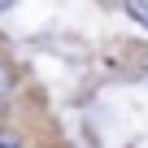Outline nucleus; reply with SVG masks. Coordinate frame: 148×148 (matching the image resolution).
I'll return each instance as SVG.
<instances>
[{"label": "nucleus", "mask_w": 148, "mask_h": 148, "mask_svg": "<svg viewBox=\"0 0 148 148\" xmlns=\"http://www.w3.org/2000/svg\"><path fill=\"white\" fill-rule=\"evenodd\" d=\"M9 87H13V83H9V70H5V65H0V100H5V96H9Z\"/></svg>", "instance_id": "nucleus-3"}, {"label": "nucleus", "mask_w": 148, "mask_h": 148, "mask_svg": "<svg viewBox=\"0 0 148 148\" xmlns=\"http://www.w3.org/2000/svg\"><path fill=\"white\" fill-rule=\"evenodd\" d=\"M122 13H126V18H135V22H144V26H148V5H122Z\"/></svg>", "instance_id": "nucleus-1"}, {"label": "nucleus", "mask_w": 148, "mask_h": 148, "mask_svg": "<svg viewBox=\"0 0 148 148\" xmlns=\"http://www.w3.org/2000/svg\"><path fill=\"white\" fill-rule=\"evenodd\" d=\"M5 9H9V5H0V13H5Z\"/></svg>", "instance_id": "nucleus-4"}, {"label": "nucleus", "mask_w": 148, "mask_h": 148, "mask_svg": "<svg viewBox=\"0 0 148 148\" xmlns=\"http://www.w3.org/2000/svg\"><path fill=\"white\" fill-rule=\"evenodd\" d=\"M0 148H26L18 131H0Z\"/></svg>", "instance_id": "nucleus-2"}]
</instances>
